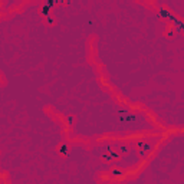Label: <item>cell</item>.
Returning a JSON list of instances; mask_svg holds the SVG:
<instances>
[{
    "label": "cell",
    "mask_w": 184,
    "mask_h": 184,
    "mask_svg": "<svg viewBox=\"0 0 184 184\" xmlns=\"http://www.w3.org/2000/svg\"><path fill=\"white\" fill-rule=\"evenodd\" d=\"M45 22L48 23V25H53V22H55V19H53L50 15H48V16H45Z\"/></svg>",
    "instance_id": "5"
},
{
    "label": "cell",
    "mask_w": 184,
    "mask_h": 184,
    "mask_svg": "<svg viewBox=\"0 0 184 184\" xmlns=\"http://www.w3.org/2000/svg\"><path fill=\"white\" fill-rule=\"evenodd\" d=\"M66 121H68V124H69V125H73V124H75V116H73V115L68 116V120H66Z\"/></svg>",
    "instance_id": "6"
},
{
    "label": "cell",
    "mask_w": 184,
    "mask_h": 184,
    "mask_svg": "<svg viewBox=\"0 0 184 184\" xmlns=\"http://www.w3.org/2000/svg\"><path fill=\"white\" fill-rule=\"evenodd\" d=\"M58 153H59V154H62V155H68L69 153H71V147L66 145V144H62V145L58 148Z\"/></svg>",
    "instance_id": "3"
},
{
    "label": "cell",
    "mask_w": 184,
    "mask_h": 184,
    "mask_svg": "<svg viewBox=\"0 0 184 184\" xmlns=\"http://www.w3.org/2000/svg\"><path fill=\"white\" fill-rule=\"evenodd\" d=\"M121 120L122 121H127V122H134V121L137 120V116L135 115H132V114H130V112H127V111H121Z\"/></svg>",
    "instance_id": "2"
},
{
    "label": "cell",
    "mask_w": 184,
    "mask_h": 184,
    "mask_svg": "<svg viewBox=\"0 0 184 184\" xmlns=\"http://www.w3.org/2000/svg\"><path fill=\"white\" fill-rule=\"evenodd\" d=\"M151 148H153V145H151L150 143H145V141L137 144V153L139 154V157H145L151 151Z\"/></svg>",
    "instance_id": "1"
},
{
    "label": "cell",
    "mask_w": 184,
    "mask_h": 184,
    "mask_svg": "<svg viewBox=\"0 0 184 184\" xmlns=\"http://www.w3.org/2000/svg\"><path fill=\"white\" fill-rule=\"evenodd\" d=\"M121 153H122V154H128V153H130V145H128V144L121 145Z\"/></svg>",
    "instance_id": "4"
}]
</instances>
